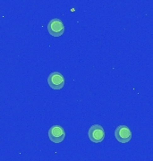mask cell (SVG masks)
Returning a JSON list of instances; mask_svg holds the SVG:
<instances>
[{
    "instance_id": "1",
    "label": "cell",
    "mask_w": 153,
    "mask_h": 161,
    "mask_svg": "<svg viewBox=\"0 0 153 161\" xmlns=\"http://www.w3.org/2000/svg\"><path fill=\"white\" fill-rule=\"evenodd\" d=\"M89 138L93 143H100L104 141L105 132L100 125H93L89 129Z\"/></svg>"
},
{
    "instance_id": "2",
    "label": "cell",
    "mask_w": 153,
    "mask_h": 161,
    "mask_svg": "<svg viewBox=\"0 0 153 161\" xmlns=\"http://www.w3.org/2000/svg\"><path fill=\"white\" fill-rule=\"evenodd\" d=\"M65 132L64 128L58 125H55L48 130V138L54 143H60L65 140Z\"/></svg>"
},
{
    "instance_id": "5",
    "label": "cell",
    "mask_w": 153,
    "mask_h": 161,
    "mask_svg": "<svg viewBox=\"0 0 153 161\" xmlns=\"http://www.w3.org/2000/svg\"><path fill=\"white\" fill-rule=\"evenodd\" d=\"M48 82L51 89L61 90L65 86V77L59 72H53L48 76Z\"/></svg>"
},
{
    "instance_id": "4",
    "label": "cell",
    "mask_w": 153,
    "mask_h": 161,
    "mask_svg": "<svg viewBox=\"0 0 153 161\" xmlns=\"http://www.w3.org/2000/svg\"><path fill=\"white\" fill-rule=\"evenodd\" d=\"M115 137L120 143H127L132 139V132L126 125H119L115 130Z\"/></svg>"
},
{
    "instance_id": "3",
    "label": "cell",
    "mask_w": 153,
    "mask_h": 161,
    "mask_svg": "<svg viewBox=\"0 0 153 161\" xmlns=\"http://www.w3.org/2000/svg\"><path fill=\"white\" fill-rule=\"evenodd\" d=\"M48 31L50 33L51 36L60 37L65 32V25H64V23L60 19L55 18V19H52L50 22L48 23Z\"/></svg>"
}]
</instances>
